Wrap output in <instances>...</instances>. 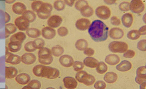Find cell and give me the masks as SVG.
<instances>
[{"instance_id": "6da1fadb", "label": "cell", "mask_w": 146, "mask_h": 89, "mask_svg": "<svg viewBox=\"0 0 146 89\" xmlns=\"http://www.w3.org/2000/svg\"><path fill=\"white\" fill-rule=\"evenodd\" d=\"M108 27L103 21H94L89 26L88 32L92 40L96 42H103L108 38Z\"/></svg>"}, {"instance_id": "7a4b0ae2", "label": "cell", "mask_w": 146, "mask_h": 89, "mask_svg": "<svg viewBox=\"0 0 146 89\" xmlns=\"http://www.w3.org/2000/svg\"><path fill=\"white\" fill-rule=\"evenodd\" d=\"M33 73L37 77L53 79L58 78L60 75L58 70L55 68L43 65H37L33 68Z\"/></svg>"}, {"instance_id": "3957f363", "label": "cell", "mask_w": 146, "mask_h": 89, "mask_svg": "<svg viewBox=\"0 0 146 89\" xmlns=\"http://www.w3.org/2000/svg\"><path fill=\"white\" fill-rule=\"evenodd\" d=\"M32 10L37 12L38 17L42 19H46L50 16L53 7L50 4L41 1L33 2L31 5Z\"/></svg>"}, {"instance_id": "277c9868", "label": "cell", "mask_w": 146, "mask_h": 89, "mask_svg": "<svg viewBox=\"0 0 146 89\" xmlns=\"http://www.w3.org/2000/svg\"><path fill=\"white\" fill-rule=\"evenodd\" d=\"M38 61L42 65H48L53 62L54 58L52 51L47 47H42L38 53Z\"/></svg>"}, {"instance_id": "5b68a950", "label": "cell", "mask_w": 146, "mask_h": 89, "mask_svg": "<svg viewBox=\"0 0 146 89\" xmlns=\"http://www.w3.org/2000/svg\"><path fill=\"white\" fill-rule=\"evenodd\" d=\"M75 78L80 83L84 84L87 86L92 85L96 81L94 76L89 75L85 71H81L77 73Z\"/></svg>"}, {"instance_id": "8992f818", "label": "cell", "mask_w": 146, "mask_h": 89, "mask_svg": "<svg viewBox=\"0 0 146 89\" xmlns=\"http://www.w3.org/2000/svg\"><path fill=\"white\" fill-rule=\"evenodd\" d=\"M128 47V45L126 42L114 41L109 44L108 48L111 52L122 53L127 51Z\"/></svg>"}, {"instance_id": "52a82bcc", "label": "cell", "mask_w": 146, "mask_h": 89, "mask_svg": "<svg viewBox=\"0 0 146 89\" xmlns=\"http://www.w3.org/2000/svg\"><path fill=\"white\" fill-rule=\"evenodd\" d=\"M96 14L99 18L103 20L108 19L111 15L110 8L106 6H101L97 7Z\"/></svg>"}, {"instance_id": "ba28073f", "label": "cell", "mask_w": 146, "mask_h": 89, "mask_svg": "<svg viewBox=\"0 0 146 89\" xmlns=\"http://www.w3.org/2000/svg\"><path fill=\"white\" fill-rule=\"evenodd\" d=\"M6 51L5 61L7 63L10 64L12 65H17L22 61L21 57L19 55H14L9 52V50L6 46Z\"/></svg>"}, {"instance_id": "9c48e42d", "label": "cell", "mask_w": 146, "mask_h": 89, "mask_svg": "<svg viewBox=\"0 0 146 89\" xmlns=\"http://www.w3.org/2000/svg\"><path fill=\"white\" fill-rule=\"evenodd\" d=\"M145 6L142 1L133 0L130 3V10L134 13L140 14L144 10Z\"/></svg>"}, {"instance_id": "30bf717a", "label": "cell", "mask_w": 146, "mask_h": 89, "mask_svg": "<svg viewBox=\"0 0 146 89\" xmlns=\"http://www.w3.org/2000/svg\"><path fill=\"white\" fill-rule=\"evenodd\" d=\"M30 22L22 16L18 17L15 21V24L19 30L21 31H27L29 29Z\"/></svg>"}, {"instance_id": "8fae6325", "label": "cell", "mask_w": 146, "mask_h": 89, "mask_svg": "<svg viewBox=\"0 0 146 89\" xmlns=\"http://www.w3.org/2000/svg\"><path fill=\"white\" fill-rule=\"evenodd\" d=\"M62 22V19L60 16L53 15L48 20L47 24L50 27L55 28L59 27Z\"/></svg>"}, {"instance_id": "7c38bea8", "label": "cell", "mask_w": 146, "mask_h": 89, "mask_svg": "<svg viewBox=\"0 0 146 89\" xmlns=\"http://www.w3.org/2000/svg\"><path fill=\"white\" fill-rule=\"evenodd\" d=\"M64 86L66 88L68 89H75L78 85V82L75 78L73 77L68 76L64 78Z\"/></svg>"}, {"instance_id": "4fadbf2b", "label": "cell", "mask_w": 146, "mask_h": 89, "mask_svg": "<svg viewBox=\"0 0 146 89\" xmlns=\"http://www.w3.org/2000/svg\"><path fill=\"white\" fill-rule=\"evenodd\" d=\"M59 61L61 65L66 68L72 66L74 63V59L71 56L68 55H64L60 58Z\"/></svg>"}, {"instance_id": "5bb4252c", "label": "cell", "mask_w": 146, "mask_h": 89, "mask_svg": "<svg viewBox=\"0 0 146 89\" xmlns=\"http://www.w3.org/2000/svg\"><path fill=\"white\" fill-rule=\"evenodd\" d=\"M90 24V21L88 19L82 18L78 20L76 22V28L80 31H86L88 29Z\"/></svg>"}, {"instance_id": "9a60e30c", "label": "cell", "mask_w": 146, "mask_h": 89, "mask_svg": "<svg viewBox=\"0 0 146 89\" xmlns=\"http://www.w3.org/2000/svg\"><path fill=\"white\" fill-rule=\"evenodd\" d=\"M42 37L46 40H52L56 36V31L50 27H44L41 31Z\"/></svg>"}, {"instance_id": "2e32d148", "label": "cell", "mask_w": 146, "mask_h": 89, "mask_svg": "<svg viewBox=\"0 0 146 89\" xmlns=\"http://www.w3.org/2000/svg\"><path fill=\"white\" fill-rule=\"evenodd\" d=\"M109 36L113 40H120L124 36V32L123 30L118 27L111 29L109 31Z\"/></svg>"}, {"instance_id": "e0dca14e", "label": "cell", "mask_w": 146, "mask_h": 89, "mask_svg": "<svg viewBox=\"0 0 146 89\" xmlns=\"http://www.w3.org/2000/svg\"><path fill=\"white\" fill-rule=\"evenodd\" d=\"M21 60L23 63L26 65H31L36 62V57L31 53H25L21 57Z\"/></svg>"}, {"instance_id": "ac0fdd59", "label": "cell", "mask_w": 146, "mask_h": 89, "mask_svg": "<svg viewBox=\"0 0 146 89\" xmlns=\"http://www.w3.org/2000/svg\"><path fill=\"white\" fill-rule=\"evenodd\" d=\"M134 18L133 15L130 13H127L121 17V22L123 26L129 28L133 24Z\"/></svg>"}, {"instance_id": "d6986e66", "label": "cell", "mask_w": 146, "mask_h": 89, "mask_svg": "<svg viewBox=\"0 0 146 89\" xmlns=\"http://www.w3.org/2000/svg\"><path fill=\"white\" fill-rule=\"evenodd\" d=\"M12 9L15 14L22 15L26 11L27 7L23 3L17 2L13 5Z\"/></svg>"}, {"instance_id": "ffe728a7", "label": "cell", "mask_w": 146, "mask_h": 89, "mask_svg": "<svg viewBox=\"0 0 146 89\" xmlns=\"http://www.w3.org/2000/svg\"><path fill=\"white\" fill-rule=\"evenodd\" d=\"M16 81L19 84L25 85L30 82L31 77L29 75L25 73H22L17 75L15 78Z\"/></svg>"}, {"instance_id": "44dd1931", "label": "cell", "mask_w": 146, "mask_h": 89, "mask_svg": "<svg viewBox=\"0 0 146 89\" xmlns=\"http://www.w3.org/2000/svg\"><path fill=\"white\" fill-rule=\"evenodd\" d=\"M132 64L129 61L123 60L116 66V69L121 72H126L132 68Z\"/></svg>"}, {"instance_id": "7402d4cb", "label": "cell", "mask_w": 146, "mask_h": 89, "mask_svg": "<svg viewBox=\"0 0 146 89\" xmlns=\"http://www.w3.org/2000/svg\"><path fill=\"white\" fill-rule=\"evenodd\" d=\"M105 61L109 65L114 66L119 63L120 61V58L118 55L110 54L106 56Z\"/></svg>"}, {"instance_id": "603a6c76", "label": "cell", "mask_w": 146, "mask_h": 89, "mask_svg": "<svg viewBox=\"0 0 146 89\" xmlns=\"http://www.w3.org/2000/svg\"><path fill=\"white\" fill-rule=\"evenodd\" d=\"M18 71L17 68L12 66H6L5 76L7 79H13L17 76Z\"/></svg>"}, {"instance_id": "cb8c5ba5", "label": "cell", "mask_w": 146, "mask_h": 89, "mask_svg": "<svg viewBox=\"0 0 146 89\" xmlns=\"http://www.w3.org/2000/svg\"><path fill=\"white\" fill-rule=\"evenodd\" d=\"M26 38V36L24 32H19L14 34L9 38V41H17L20 43H23Z\"/></svg>"}, {"instance_id": "d4e9b609", "label": "cell", "mask_w": 146, "mask_h": 89, "mask_svg": "<svg viewBox=\"0 0 146 89\" xmlns=\"http://www.w3.org/2000/svg\"><path fill=\"white\" fill-rule=\"evenodd\" d=\"M22 43L17 41H9L7 44V48L11 52L17 53L22 48Z\"/></svg>"}, {"instance_id": "484cf974", "label": "cell", "mask_w": 146, "mask_h": 89, "mask_svg": "<svg viewBox=\"0 0 146 89\" xmlns=\"http://www.w3.org/2000/svg\"><path fill=\"white\" fill-rule=\"evenodd\" d=\"M118 79V75L116 73L113 72H110L106 73L104 75V79L108 83H114Z\"/></svg>"}, {"instance_id": "4316f807", "label": "cell", "mask_w": 146, "mask_h": 89, "mask_svg": "<svg viewBox=\"0 0 146 89\" xmlns=\"http://www.w3.org/2000/svg\"><path fill=\"white\" fill-rule=\"evenodd\" d=\"M99 62L98 60L92 57H87L84 60V64L86 66L92 68L96 67Z\"/></svg>"}, {"instance_id": "83f0119b", "label": "cell", "mask_w": 146, "mask_h": 89, "mask_svg": "<svg viewBox=\"0 0 146 89\" xmlns=\"http://www.w3.org/2000/svg\"><path fill=\"white\" fill-rule=\"evenodd\" d=\"M27 35L30 38H36L40 36L41 32L39 29L35 28H29L26 31Z\"/></svg>"}, {"instance_id": "f1b7e54d", "label": "cell", "mask_w": 146, "mask_h": 89, "mask_svg": "<svg viewBox=\"0 0 146 89\" xmlns=\"http://www.w3.org/2000/svg\"><path fill=\"white\" fill-rule=\"evenodd\" d=\"M41 86V83L39 80L33 79L26 86H24L22 89H39Z\"/></svg>"}, {"instance_id": "f546056e", "label": "cell", "mask_w": 146, "mask_h": 89, "mask_svg": "<svg viewBox=\"0 0 146 89\" xmlns=\"http://www.w3.org/2000/svg\"><path fill=\"white\" fill-rule=\"evenodd\" d=\"M75 46L76 48L78 50L84 51L88 46V42L84 39H79L76 41Z\"/></svg>"}, {"instance_id": "4dcf8cb0", "label": "cell", "mask_w": 146, "mask_h": 89, "mask_svg": "<svg viewBox=\"0 0 146 89\" xmlns=\"http://www.w3.org/2000/svg\"><path fill=\"white\" fill-rule=\"evenodd\" d=\"M80 12L83 16L89 18L93 15L94 10L92 7L88 5L82 8L80 10Z\"/></svg>"}, {"instance_id": "1f68e13d", "label": "cell", "mask_w": 146, "mask_h": 89, "mask_svg": "<svg viewBox=\"0 0 146 89\" xmlns=\"http://www.w3.org/2000/svg\"><path fill=\"white\" fill-rule=\"evenodd\" d=\"M22 16L29 21L30 23L34 22L36 18V16L35 13L30 10H26L22 14Z\"/></svg>"}, {"instance_id": "d6a6232c", "label": "cell", "mask_w": 146, "mask_h": 89, "mask_svg": "<svg viewBox=\"0 0 146 89\" xmlns=\"http://www.w3.org/2000/svg\"><path fill=\"white\" fill-rule=\"evenodd\" d=\"M17 30V27L15 24L12 23L6 24V38H8L11 34L14 33Z\"/></svg>"}, {"instance_id": "836d02e7", "label": "cell", "mask_w": 146, "mask_h": 89, "mask_svg": "<svg viewBox=\"0 0 146 89\" xmlns=\"http://www.w3.org/2000/svg\"><path fill=\"white\" fill-rule=\"evenodd\" d=\"M52 54L54 57H59L63 54L64 49L63 47L59 45H56L53 47L51 50Z\"/></svg>"}, {"instance_id": "e575fe53", "label": "cell", "mask_w": 146, "mask_h": 89, "mask_svg": "<svg viewBox=\"0 0 146 89\" xmlns=\"http://www.w3.org/2000/svg\"><path fill=\"white\" fill-rule=\"evenodd\" d=\"M146 66L139 67L136 70V77L140 79H146Z\"/></svg>"}, {"instance_id": "d590c367", "label": "cell", "mask_w": 146, "mask_h": 89, "mask_svg": "<svg viewBox=\"0 0 146 89\" xmlns=\"http://www.w3.org/2000/svg\"><path fill=\"white\" fill-rule=\"evenodd\" d=\"M140 34L137 30H132L128 32L127 37L129 40H136L139 39Z\"/></svg>"}, {"instance_id": "8d00e7d4", "label": "cell", "mask_w": 146, "mask_h": 89, "mask_svg": "<svg viewBox=\"0 0 146 89\" xmlns=\"http://www.w3.org/2000/svg\"><path fill=\"white\" fill-rule=\"evenodd\" d=\"M96 67V70L97 73L99 74H104L108 71V66L106 64L103 62H99Z\"/></svg>"}, {"instance_id": "74e56055", "label": "cell", "mask_w": 146, "mask_h": 89, "mask_svg": "<svg viewBox=\"0 0 146 89\" xmlns=\"http://www.w3.org/2000/svg\"><path fill=\"white\" fill-rule=\"evenodd\" d=\"M54 8L57 11H62L64 9L65 4L63 1L58 0L54 2Z\"/></svg>"}, {"instance_id": "f35d334b", "label": "cell", "mask_w": 146, "mask_h": 89, "mask_svg": "<svg viewBox=\"0 0 146 89\" xmlns=\"http://www.w3.org/2000/svg\"><path fill=\"white\" fill-rule=\"evenodd\" d=\"M34 45L36 49H40L45 45V41L41 38H38L33 41Z\"/></svg>"}, {"instance_id": "ab89813d", "label": "cell", "mask_w": 146, "mask_h": 89, "mask_svg": "<svg viewBox=\"0 0 146 89\" xmlns=\"http://www.w3.org/2000/svg\"><path fill=\"white\" fill-rule=\"evenodd\" d=\"M24 49L26 51L29 52H33L37 49L34 45L33 41H29L26 43L24 45Z\"/></svg>"}, {"instance_id": "60d3db41", "label": "cell", "mask_w": 146, "mask_h": 89, "mask_svg": "<svg viewBox=\"0 0 146 89\" xmlns=\"http://www.w3.org/2000/svg\"><path fill=\"white\" fill-rule=\"evenodd\" d=\"M88 5V3L87 1L80 0V1H77L76 3L75 7L77 10L80 11L82 8Z\"/></svg>"}, {"instance_id": "b9f144b4", "label": "cell", "mask_w": 146, "mask_h": 89, "mask_svg": "<svg viewBox=\"0 0 146 89\" xmlns=\"http://www.w3.org/2000/svg\"><path fill=\"white\" fill-rule=\"evenodd\" d=\"M73 67L75 71H79L84 69V66L82 62L79 61H76L73 63Z\"/></svg>"}, {"instance_id": "7bdbcfd3", "label": "cell", "mask_w": 146, "mask_h": 89, "mask_svg": "<svg viewBox=\"0 0 146 89\" xmlns=\"http://www.w3.org/2000/svg\"><path fill=\"white\" fill-rule=\"evenodd\" d=\"M119 9L121 11L127 12L130 10V3L128 2H123L119 6Z\"/></svg>"}, {"instance_id": "ee69618b", "label": "cell", "mask_w": 146, "mask_h": 89, "mask_svg": "<svg viewBox=\"0 0 146 89\" xmlns=\"http://www.w3.org/2000/svg\"><path fill=\"white\" fill-rule=\"evenodd\" d=\"M146 40H143L139 41L137 44V48L141 51H146Z\"/></svg>"}, {"instance_id": "f6af8a7d", "label": "cell", "mask_w": 146, "mask_h": 89, "mask_svg": "<svg viewBox=\"0 0 146 89\" xmlns=\"http://www.w3.org/2000/svg\"><path fill=\"white\" fill-rule=\"evenodd\" d=\"M57 32L58 35L60 36L64 37L68 34V30L66 27H61L57 30Z\"/></svg>"}, {"instance_id": "bcb514c9", "label": "cell", "mask_w": 146, "mask_h": 89, "mask_svg": "<svg viewBox=\"0 0 146 89\" xmlns=\"http://www.w3.org/2000/svg\"><path fill=\"white\" fill-rule=\"evenodd\" d=\"M106 86V83L103 81H98L94 85L95 88L97 89H104Z\"/></svg>"}, {"instance_id": "7dc6e473", "label": "cell", "mask_w": 146, "mask_h": 89, "mask_svg": "<svg viewBox=\"0 0 146 89\" xmlns=\"http://www.w3.org/2000/svg\"><path fill=\"white\" fill-rule=\"evenodd\" d=\"M135 53L134 51L132 50H128L126 51L123 54V56L124 58H132L135 57Z\"/></svg>"}, {"instance_id": "c3c4849f", "label": "cell", "mask_w": 146, "mask_h": 89, "mask_svg": "<svg viewBox=\"0 0 146 89\" xmlns=\"http://www.w3.org/2000/svg\"><path fill=\"white\" fill-rule=\"evenodd\" d=\"M110 22L111 24L114 25H116V26H118L121 24V21L120 19L118 18L116 16L112 17L111 18Z\"/></svg>"}, {"instance_id": "681fc988", "label": "cell", "mask_w": 146, "mask_h": 89, "mask_svg": "<svg viewBox=\"0 0 146 89\" xmlns=\"http://www.w3.org/2000/svg\"><path fill=\"white\" fill-rule=\"evenodd\" d=\"M84 51V54L88 57H91L95 53V51L92 48H87Z\"/></svg>"}, {"instance_id": "f907efd6", "label": "cell", "mask_w": 146, "mask_h": 89, "mask_svg": "<svg viewBox=\"0 0 146 89\" xmlns=\"http://www.w3.org/2000/svg\"><path fill=\"white\" fill-rule=\"evenodd\" d=\"M146 26L145 25L142 26L141 27L139 28V32L140 34V35H145L146 32Z\"/></svg>"}, {"instance_id": "816d5d0a", "label": "cell", "mask_w": 146, "mask_h": 89, "mask_svg": "<svg viewBox=\"0 0 146 89\" xmlns=\"http://www.w3.org/2000/svg\"><path fill=\"white\" fill-rule=\"evenodd\" d=\"M75 1L74 0H65L64 1L65 4H66L68 6L70 7H72L74 5Z\"/></svg>"}, {"instance_id": "f5cc1de1", "label": "cell", "mask_w": 146, "mask_h": 89, "mask_svg": "<svg viewBox=\"0 0 146 89\" xmlns=\"http://www.w3.org/2000/svg\"><path fill=\"white\" fill-rule=\"evenodd\" d=\"M135 80L136 83L139 84H141L142 83H143L144 82H146V79H140V78H137V77H136L135 78Z\"/></svg>"}, {"instance_id": "db71d44e", "label": "cell", "mask_w": 146, "mask_h": 89, "mask_svg": "<svg viewBox=\"0 0 146 89\" xmlns=\"http://www.w3.org/2000/svg\"><path fill=\"white\" fill-rule=\"evenodd\" d=\"M11 17L8 13L6 12V23H8L10 21Z\"/></svg>"}, {"instance_id": "11a10c76", "label": "cell", "mask_w": 146, "mask_h": 89, "mask_svg": "<svg viewBox=\"0 0 146 89\" xmlns=\"http://www.w3.org/2000/svg\"><path fill=\"white\" fill-rule=\"evenodd\" d=\"M104 2L106 4L108 5H112L116 3V1H104Z\"/></svg>"}, {"instance_id": "9f6ffc18", "label": "cell", "mask_w": 146, "mask_h": 89, "mask_svg": "<svg viewBox=\"0 0 146 89\" xmlns=\"http://www.w3.org/2000/svg\"><path fill=\"white\" fill-rule=\"evenodd\" d=\"M140 85V89H145L146 88V82H144Z\"/></svg>"}]
</instances>
